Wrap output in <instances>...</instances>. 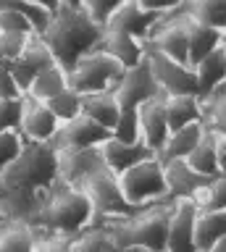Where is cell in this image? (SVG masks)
I'll list each match as a JSON object with an SVG mask.
<instances>
[{"label":"cell","instance_id":"obj_36","mask_svg":"<svg viewBox=\"0 0 226 252\" xmlns=\"http://www.w3.org/2000/svg\"><path fill=\"white\" fill-rule=\"evenodd\" d=\"M111 139L116 142H124V145H137L139 139V118H137V110H121L119 113V121L111 129Z\"/></svg>","mask_w":226,"mask_h":252},{"label":"cell","instance_id":"obj_25","mask_svg":"<svg viewBox=\"0 0 226 252\" xmlns=\"http://www.w3.org/2000/svg\"><path fill=\"white\" fill-rule=\"evenodd\" d=\"M119 102L111 92H97V94H84L82 97V116H87L90 121H95L97 126L111 131L116 121H119Z\"/></svg>","mask_w":226,"mask_h":252},{"label":"cell","instance_id":"obj_42","mask_svg":"<svg viewBox=\"0 0 226 252\" xmlns=\"http://www.w3.org/2000/svg\"><path fill=\"white\" fill-rule=\"evenodd\" d=\"M13 97H21V92L8 71V63H3L0 66V100H13Z\"/></svg>","mask_w":226,"mask_h":252},{"label":"cell","instance_id":"obj_43","mask_svg":"<svg viewBox=\"0 0 226 252\" xmlns=\"http://www.w3.org/2000/svg\"><path fill=\"white\" fill-rule=\"evenodd\" d=\"M216 168L218 176H226V137H216Z\"/></svg>","mask_w":226,"mask_h":252},{"label":"cell","instance_id":"obj_11","mask_svg":"<svg viewBox=\"0 0 226 252\" xmlns=\"http://www.w3.org/2000/svg\"><path fill=\"white\" fill-rule=\"evenodd\" d=\"M111 139V131L97 126L95 121H90L87 116H76L74 121L61 124L56 137L50 139V145L56 153H71V150H90L100 147L103 142Z\"/></svg>","mask_w":226,"mask_h":252},{"label":"cell","instance_id":"obj_8","mask_svg":"<svg viewBox=\"0 0 226 252\" xmlns=\"http://www.w3.org/2000/svg\"><path fill=\"white\" fill-rule=\"evenodd\" d=\"M174 3H147V0H121L116 13L111 16L105 32H119L137 39H147L150 29L166 16Z\"/></svg>","mask_w":226,"mask_h":252},{"label":"cell","instance_id":"obj_31","mask_svg":"<svg viewBox=\"0 0 226 252\" xmlns=\"http://www.w3.org/2000/svg\"><path fill=\"white\" fill-rule=\"evenodd\" d=\"M0 252H34V231L21 223L0 226Z\"/></svg>","mask_w":226,"mask_h":252},{"label":"cell","instance_id":"obj_9","mask_svg":"<svg viewBox=\"0 0 226 252\" xmlns=\"http://www.w3.org/2000/svg\"><path fill=\"white\" fill-rule=\"evenodd\" d=\"M145 61L150 66V74H153L163 97H176V94H194L197 97V79H194L192 66L176 63V61H171L161 53H153V50H147Z\"/></svg>","mask_w":226,"mask_h":252},{"label":"cell","instance_id":"obj_28","mask_svg":"<svg viewBox=\"0 0 226 252\" xmlns=\"http://www.w3.org/2000/svg\"><path fill=\"white\" fill-rule=\"evenodd\" d=\"M187 165H190L192 171H197L200 176H208V179L218 176V168H216V134H210L205 129L202 139L197 142V147L190 153V158H187Z\"/></svg>","mask_w":226,"mask_h":252},{"label":"cell","instance_id":"obj_7","mask_svg":"<svg viewBox=\"0 0 226 252\" xmlns=\"http://www.w3.org/2000/svg\"><path fill=\"white\" fill-rule=\"evenodd\" d=\"M124 68L116 63L111 55L92 50L68 71V90L76 94H97V92H111V87L121 79Z\"/></svg>","mask_w":226,"mask_h":252},{"label":"cell","instance_id":"obj_33","mask_svg":"<svg viewBox=\"0 0 226 252\" xmlns=\"http://www.w3.org/2000/svg\"><path fill=\"white\" fill-rule=\"evenodd\" d=\"M48 110L53 113V118H56L58 124H68V121H74L76 116H82V94H76L74 90H66L64 92H58L56 97H50L48 102Z\"/></svg>","mask_w":226,"mask_h":252},{"label":"cell","instance_id":"obj_47","mask_svg":"<svg viewBox=\"0 0 226 252\" xmlns=\"http://www.w3.org/2000/svg\"><path fill=\"white\" fill-rule=\"evenodd\" d=\"M224 55H226V47H224Z\"/></svg>","mask_w":226,"mask_h":252},{"label":"cell","instance_id":"obj_26","mask_svg":"<svg viewBox=\"0 0 226 252\" xmlns=\"http://www.w3.org/2000/svg\"><path fill=\"white\" fill-rule=\"evenodd\" d=\"M163 108H166L168 131H179V129H184V126L200 121V97H194V94L163 97Z\"/></svg>","mask_w":226,"mask_h":252},{"label":"cell","instance_id":"obj_24","mask_svg":"<svg viewBox=\"0 0 226 252\" xmlns=\"http://www.w3.org/2000/svg\"><path fill=\"white\" fill-rule=\"evenodd\" d=\"M200 121L210 134L226 137V82L210 94L200 97Z\"/></svg>","mask_w":226,"mask_h":252},{"label":"cell","instance_id":"obj_22","mask_svg":"<svg viewBox=\"0 0 226 252\" xmlns=\"http://www.w3.org/2000/svg\"><path fill=\"white\" fill-rule=\"evenodd\" d=\"M221 47V34L197 21H187V63L197 66L202 58H208L213 50Z\"/></svg>","mask_w":226,"mask_h":252},{"label":"cell","instance_id":"obj_18","mask_svg":"<svg viewBox=\"0 0 226 252\" xmlns=\"http://www.w3.org/2000/svg\"><path fill=\"white\" fill-rule=\"evenodd\" d=\"M163 173H166V187H168V202H179V200H192V194L200 187L208 184V176H200L197 171H192L187 160H171L163 163Z\"/></svg>","mask_w":226,"mask_h":252},{"label":"cell","instance_id":"obj_41","mask_svg":"<svg viewBox=\"0 0 226 252\" xmlns=\"http://www.w3.org/2000/svg\"><path fill=\"white\" fill-rule=\"evenodd\" d=\"M68 247H71V236L34 231V252H68Z\"/></svg>","mask_w":226,"mask_h":252},{"label":"cell","instance_id":"obj_45","mask_svg":"<svg viewBox=\"0 0 226 252\" xmlns=\"http://www.w3.org/2000/svg\"><path fill=\"white\" fill-rule=\"evenodd\" d=\"M221 47H226V29L221 32Z\"/></svg>","mask_w":226,"mask_h":252},{"label":"cell","instance_id":"obj_10","mask_svg":"<svg viewBox=\"0 0 226 252\" xmlns=\"http://www.w3.org/2000/svg\"><path fill=\"white\" fill-rule=\"evenodd\" d=\"M111 94L116 97L121 110H137L142 102L161 97V90L155 84V79L150 74V66L147 61H142L134 68H127L121 74V79L111 87Z\"/></svg>","mask_w":226,"mask_h":252},{"label":"cell","instance_id":"obj_14","mask_svg":"<svg viewBox=\"0 0 226 252\" xmlns=\"http://www.w3.org/2000/svg\"><path fill=\"white\" fill-rule=\"evenodd\" d=\"M58 126L61 124L53 118V113L48 110L45 102L24 94V110H21V126H19L21 139H24V142H40V145H48V142L56 137Z\"/></svg>","mask_w":226,"mask_h":252},{"label":"cell","instance_id":"obj_48","mask_svg":"<svg viewBox=\"0 0 226 252\" xmlns=\"http://www.w3.org/2000/svg\"><path fill=\"white\" fill-rule=\"evenodd\" d=\"M0 66H3V61H0Z\"/></svg>","mask_w":226,"mask_h":252},{"label":"cell","instance_id":"obj_2","mask_svg":"<svg viewBox=\"0 0 226 252\" xmlns=\"http://www.w3.org/2000/svg\"><path fill=\"white\" fill-rule=\"evenodd\" d=\"M174 213V202L163 200L137 210L129 218L97 223L105 228L108 242L116 252H166L168 220Z\"/></svg>","mask_w":226,"mask_h":252},{"label":"cell","instance_id":"obj_40","mask_svg":"<svg viewBox=\"0 0 226 252\" xmlns=\"http://www.w3.org/2000/svg\"><path fill=\"white\" fill-rule=\"evenodd\" d=\"M32 34H0V61L3 63H13L21 58L24 47Z\"/></svg>","mask_w":226,"mask_h":252},{"label":"cell","instance_id":"obj_13","mask_svg":"<svg viewBox=\"0 0 226 252\" xmlns=\"http://www.w3.org/2000/svg\"><path fill=\"white\" fill-rule=\"evenodd\" d=\"M137 118H139V139H142V145L153 155H158L171 134L168 121H166V108H163V94L142 102L137 108Z\"/></svg>","mask_w":226,"mask_h":252},{"label":"cell","instance_id":"obj_35","mask_svg":"<svg viewBox=\"0 0 226 252\" xmlns=\"http://www.w3.org/2000/svg\"><path fill=\"white\" fill-rule=\"evenodd\" d=\"M24 66H29L34 71L37 76L42 74V71H48V68H53L56 66V61H53V55H50V50H48V45L42 42V37H29V42H27V47H24V53H21V58H19Z\"/></svg>","mask_w":226,"mask_h":252},{"label":"cell","instance_id":"obj_21","mask_svg":"<svg viewBox=\"0 0 226 252\" xmlns=\"http://www.w3.org/2000/svg\"><path fill=\"white\" fill-rule=\"evenodd\" d=\"M226 236V210H197L194 213V247L205 252Z\"/></svg>","mask_w":226,"mask_h":252},{"label":"cell","instance_id":"obj_23","mask_svg":"<svg viewBox=\"0 0 226 252\" xmlns=\"http://www.w3.org/2000/svg\"><path fill=\"white\" fill-rule=\"evenodd\" d=\"M194 71V79H197V97H205L216 90V87H221L226 82V55H224V47H218L208 55V58H202L197 66H192Z\"/></svg>","mask_w":226,"mask_h":252},{"label":"cell","instance_id":"obj_17","mask_svg":"<svg viewBox=\"0 0 226 252\" xmlns=\"http://www.w3.org/2000/svg\"><path fill=\"white\" fill-rule=\"evenodd\" d=\"M95 50L111 55L116 63H121L124 71L139 66V63L145 61V55H147V47H145L142 39L129 37V34H119V32H105Z\"/></svg>","mask_w":226,"mask_h":252},{"label":"cell","instance_id":"obj_5","mask_svg":"<svg viewBox=\"0 0 226 252\" xmlns=\"http://www.w3.org/2000/svg\"><path fill=\"white\" fill-rule=\"evenodd\" d=\"M79 189L84 192V197H87V202L92 208L90 226L108 223V220H119V218H129V216H134L137 210H142V208H134V205H129L127 200H124L121 187H119V176H113L105 165L100 171H95L92 176L84 179L79 184Z\"/></svg>","mask_w":226,"mask_h":252},{"label":"cell","instance_id":"obj_19","mask_svg":"<svg viewBox=\"0 0 226 252\" xmlns=\"http://www.w3.org/2000/svg\"><path fill=\"white\" fill-rule=\"evenodd\" d=\"M100 158H103V165L113 173V176H121L124 171L134 168L137 163L147 160V158H155V155L142 145V142H137V145H124V142L108 139L100 145Z\"/></svg>","mask_w":226,"mask_h":252},{"label":"cell","instance_id":"obj_34","mask_svg":"<svg viewBox=\"0 0 226 252\" xmlns=\"http://www.w3.org/2000/svg\"><path fill=\"white\" fill-rule=\"evenodd\" d=\"M68 252H116L108 242V234L103 226H87L76 236H71Z\"/></svg>","mask_w":226,"mask_h":252},{"label":"cell","instance_id":"obj_38","mask_svg":"<svg viewBox=\"0 0 226 252\" xmlns=\"http://www.w3.org/2000/svg\"><path fill=\"white\" fill-rule=\"evenodd\" d=\"M21 145H24V139H21L19 131H0V179L21 153Z\"/></svg>","mask_w":226,"mask_h":252},{"label":"cell","instance_id":"obj_30","mask_svg":"<svg viewBox=\"0 0 226 252\" xmlns=\"http://www.w3.org/2000/svg\"><path fill=\"white\" fill-rule=\"evenodd\" d=\"M66 87H68V74L61 66H53V68L42 71V74L34 79L32 90H29L27 94L34 97V100H40V102H48L50 97H56L58 92H64Z\"/></svg>","mask_w":226,"mask_h":252},{"label":"cell","instance_id":"obj_6","mask_svg":"<svg viewBox=\"0 0 226 252\" xmlns=\"http://www.w3.org/2000/svg\"><path fill=\"white\" fill-rule=\"evenodd\" d=\"M119 187H121L124 200L134 205V208L163 202L168 197L166 173H163V163L158 158H147V160L137 163L134 168L124 171L119 176Z\"/></svg>","mask_w":226,"mask_h":252},{"label":"cell","instance_id":"obj_3","mask_svg":"<svg viewBox=\"0 0 226 252\" xmlns=\"http://www.w3.org/2000/svg\"><path fill=\"white\" fill-rule=\"evenodd\" d=\"M90 220H92V208L84 192L79 187H71L66 181L56 179L42 194V208L32 223V231L76 236L82 228L90 226Z\"/></svg>","mask_w":226,"mask_h":252},{"label":"cell","instance_id":"obj_32","mask_svg":"<svg viewBox=\"0 0 226 252\" xmlns=\"http://www.w3.org/2000/svg\"><path fill=\"white\" fill-rule=\"evenodd\" d=\"M197 210H226V176H213L190 200Z\"/></svg>","mask_w":226,"mask_h":252},{"label":"cell","instance_id":"obj_46","mask_svg":"<svg viewBox=\"0 0 226 252\" xmlns=\"http://www.w3.org/2000/svg\"><path fill=\"white\" fill-rule=\"evenodd\" d=\"M3 223H5V218H3V216H0V226H3Z\"/></svg>","mask_w":226,"mask_h":252},{"label":"cell","instance_id":"obj_1","mask_svg":"<svg viewBox=\"0 0 226 252\" xmlns=\"http://www.w3.org/2000/svg\"><path fill=\"white\" fill-rule=\"evenodd\" d=\"M103 34L105 29L90 21L79 0H64V3H56V13L50 19L48 32L42 34V42L48 45L56 66L68 74L84 55L95 50Z\"/></svg>","mask_w":226,"mask_h":252},{"label":"cell","instance_id":"obj_37","mask_svg":"<svg viewBox=\"0 0 226 252\" xmlns=\"http://www.w3.org/2000/svg\"><path fill=\"white\" fill-rule=\"evenodd\" d=\"M121 0H79L82 11L90 16L92 24H97L100 29L108 27V21H111V16L116 13V8H119Z\"/></svg>","mask_w":226,"mask_h":252},{"label":"cell","instance_id":"obj_44","mask_svg":"<svg viewBox=\"0 0 226 252\" xmlns=\"http://www.w3.org/2000/svg\"><path fill=\"white\" fill-rule=\"evenodd\" d=\"M205 252H226V236H224V239H218L213 247H208Z\"/></svg>","mask_w":226,"mask_h":252},{"label":"cell","instance_id":"obj_39","mask_svg":"<svg viewBox=\"0 0 226 252\" xmlns=\"http://www.w3.org/2000/svg\"><path fill=\"white\" fill-rule=\"evenodd\" d=\"M21 110H24V97L0 100V131H19Z\"/></svg>","mask_w":226,"mask_h":252},{"label":"cell","instance_id":"obj_15","mask_svg":"<svg viewBox=\"0 0 226 252\" xmlns=\"http://www.w3.org/2000/svg\"><path fill=\"white\" fill-rule=\"evenodd\" d=\"M194 213H197V208L190 200L174 202L166 234V252H197V247H194Z\"/></svg>","mask_w":226,"mask_h":252},{"label":"cell","instance_id":"obj_12","mask_svg":"<svg viewBox=\"0 0 226 252\" xmlns=\"http://www.w3.org/2000/svg\"><path fill=\"white\" fill-rule=\"evenodd\" d=\"M45 189H0V216L5 223H21L32 228L42 208Z\"/></svg>","mask_w":226,"mask_h":252},{"label":"cell","instance_id":"obj_20","mask_svg":"<svg viewBox=\"0 0 226 252\" xmlns=\"http://www.w3.org/2000/svg\"><path fill=\"white\" fill-rule=\"evenodd\" d=\"M202 134H205V126H202V121L190 124V126H184V129H179V131H171L168 139H166V145H163V150H161L155 158H158L161 163L187 160V158H190V153L197 147V142L202 139Z\"/></svg>","mask_w":226,"mask_h":252},{"label":"cell","instance_id":"obj_29","mask_svg":"<svg viewBox=\"0 0 226 252\" xmlns=\"http://www.w3.org/2000/svg\"><path fill=\"white\" fill-rule=\"evenodd\" d=\"M16 11L24 16L32 27V34L34 37H42L50 27V19L56 13V3H40V0H13Z\"/></svg>","mask_w":226,"mask_h":252},{"label":"cell","instance_id":"obj_4","mask_svg":"<svg viewBox=\"0 0 226 252\" xmlns=\"http://www.w3.org/2000/svg\"><path fill=\"white\" fill-rule=\"evenodd\" d=\"M58 179V153L53 145L40 142H24L21 153L16 155L3 179L0 189H48Z\"/></svg>","mask_w":226,"mask_h":252},{"label":"cell","instance_id":"obj_16","mask_svg":"<svg viewBox=\"0 0 226 252\" xmlns=\"http://www.w3.org/2000/svg\"><path fill=\"white\" fill-rule=\"evenodd\" d=\"M103 168L100 147L90 150H71V153H58V179L71 187H79L87 176Z\"/></svg>","mask_w":226,"mask_h":252},{"label":"cell","instance_id":"obj_27","mask_svg":"<svg viewBox=\"0 0 226 252\" xmlns=\"http://www.w3.org/2000/svg\"><path fill=\"white\" fill-rule=\"evenodd\" d=\"M187 13L192 21L218 32V34L226 29V0H192V3H187Z\"/></svg>","mask_w":226,"mask_h":252}]
</instances>
